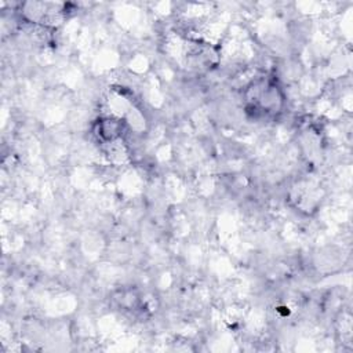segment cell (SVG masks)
<instances>
[{
    "label": "cell",
    "mask_w": 353,
    "mask_h": 353,
    "mask_svg": "<svg viewBox=\"0 0 353 353\" xmlns=\"http://www.w3.org/2000/svg\"><path fill=\"white\" fill-rule=\"evenodd\" d=\"M245 88V110L254 119L276 116L283 110L285 99L274 77H258Z\"/></svg>",
    "instance_id": "obj_1"
},
{
    "label": "cell",
    "mask_w": 353,
    "mask_h": 353,
    "mask_svg": "<svg viewBox=\"0 0 353 353\" xmlns=\"http://www.w3.org/2000/svg\"><path fill=\"white\" fill-rule=\"evenodd\" d=\"M125 132V120L116 116H101L94 123V134L103 145L116 143Z\"/></svg>",
    "instance_id": "obj_2"
}]
</instances>
